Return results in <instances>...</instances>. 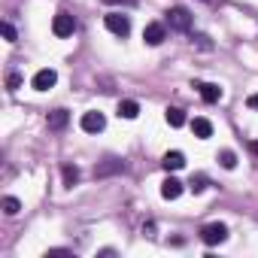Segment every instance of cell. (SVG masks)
Segmentation results:
<instances>
[{
  "label": "cell",
  "mask_w": 258,
  "mask_h": 258,
  "mask_svg": "<svg viewBox=\"0 0 258 258\" xmlns=\"http://www.w3.org/2000/svg\"><path fill=\"white\" fill-rule=\"evenodd\" d=\"M103 25H106V31L115 34V37H127V34H131V19H127L124 13H109V16L103 19Z\"/></svg>",
  "instance_id": "1"
},
{
  "label": "cell",
  "mask_w": 258,
  "mask_h": 258,
  "mask_svg": "<svg viewBox=\"0 0 258 258\" xmlns=\"http://www.w3.org/2000/svg\"><path fill=\"white\" fill-rule=\"evenodd\" d=\"M167 25L173 28V31H191V13L188 10H182V7H173V10H167Z\"/></svg>",
  "instance_id": "2"
},
{
  "label": "cell",
  "mask_w": 258,
  "mask_h": 258,
  "mask_svg": "<svg viewBox=\"0 0 258 258\" xmlns=\"http://www.w3.org/2000/svg\"><path fill=\"white\" fill-rule=\"evenodd\" d=\"M201 240H204L207 246H216V243H225V240H228V228H225L222 222H213V225H204V228H201Z\"/></svg>",
  "instance_id": "3"
},
{
  "label": "cell",
  "mask_w": 258,
  "mask_h": 258,
  "mask_svg": "<svg viewBox=\"0 0 258 258\" xmlns=\"http://www.w3.org/2000/svg\"><path fill=\"white\" fill-rule=\"evenodd\" d=\"M73 31H76V19L70 13H58L55 22H52V34L64 40V37H73Z\"/></svg>",
  "instance_id": "4"
},
{
  "label": "cell",
  "mask_w": 258,
  "mask_h": 258,
  "mask_svg": "<svg viewBox=\"0 0 258 258\" xmlns=\"http://www.w3.org/2000/svg\"><path fill=\"white\" fill-rule=\"evenodd\" d=\"M79 124H82L85 134H100L103 127H106V118H103V112H85Z\"/></svg>",
  "instance_id": "5"
},
{
  "label": "cell",
  "mask_w": 258,
  "mask_h": 258,
  "mask_svg": "<svg viewBox=\"0 0 258 258\" xmlns=\"http://www.w3.org/2000/svg\"><path fill=\"white\" fill-rule=\"evenodd\" d=\"M55 82H58V73H55L52 67H46V70H37V73H34V82H31V85H34L37 91H49V88H55Z\"/></svg>",
  "instance_id": "6"
},
{
  "label": "cell",
  "mask_w": 258,
  "mask_h": 258,
  "mask_svg": "<svg viewBox=\"0 0 258 258\" xmlns=\"http://www.w3.org/2000/svg\"><path fill=\"white\" fill-rule=\"evenodd\" d=\"M164 34H167V31H164L161 22H149L146 31H143V40H146L149 46H161V43H164Z\"/></svg>",
  "instance_id": "7"
},
{
  "label": "cell",
  "mask_w": 258,
  "mask_h": 258,
  "mask_svg": "<svg viewBox=\"0 0 258 258\" xmlns=\"http://www.w3.org/2000/svg\"><path fill=\"white\" fill-rule=\"evenodd\" d=\"M195 88L201 91V97H204L207 103H219V97H222V88H219L216 82H198Z\"/></svg>",
  "instance_id": "8"
},
{
  "label": "cell",
  "mask_w": 258,
  "mask_h": 258,
  "mask_svg": "<svg viewBox=\"0 0 258 258\" xmlns=\"http://www.w3.org/2000/svg\"><path fill=\"white\" fill-rule=\"evenodd\" d=\"M179 195H182V182L173 179V176H167V179L161 182V198H164V201H176Z\"/></svg>",
  "instance_id": "9"
},
{
  "label": "cell",
  "mask_w": 258,
  "mask_h": 258,
  "mask_svg": "<svg viewBox=\"0 0 258 258\" xmlns=\"http://www.w3.org/2000/svg\"><path fill=\"white\" fill-rule=\"evenodd\" d=\"M121 170H124V164L118 158H106L103 164L94 167V176H109V173H121Z\"/></svg>",
  "instance_id": "10"
},
{
  "label": "cell",
  "mask_w": 258,
  "mask_h": 258,
  "mask_svg": "<svg viewBox=\"0 0 258 258\" xmlns=\"http://www.w3.org/2000/svg\"><path fill=\"white\" fill-rule=\"evenodd\" d=\"M49 131H61V127H67V121H70V115H67V109H55V112H49Z\"/></svg>",
  "instance_id": "11"
},
{
  "label": "cell",
  "mask_w": 258,
  "mask_h": 258,
  "mask_svg": "<svg viewBox=\"0 0 258 258\" xmlns=\"http://www.w3.org/2000/svg\"><path fill=\"white\" fill-rule=\"evenodd\" d=\"M191 131H195V137L207 140V137H213V124H210V118H195L191 121Z\"/></svg>",
  "instance_id": "12"
},
{
  "label": "cell",
  "mask_w": 258,
  "mask_h": 258,
  "mask_svg": "<svg viewBox=\"0 0 258 258\" xmlns=\"http://www.w3.org/2000/svg\"><path fill=\"white\" fill-rule=\"evenodd\" d=\"M161 164H164V170H182L185 167V155L182 152H167Z\"/></svg>",
  "instance_id": "13"
},
{
  "label": "cell",
  "mask_w": 258,
  "mask_h": 258,
  "mask_svg": "<svg viewBox=\"0 0 258 258\" xmlns=\"http://www.w3.org/2000/svg\"><path fill=\"white\" fill-rule=\"evenodd\" d=\"M118 115L121 118H137L140 115V103L137 100H121L118 103Z\"/></svg>",
  "instance_id": "14"
},
{
  "label": "cell",
  "mask_w": 258,
  "mask_h": 258,
  "mask_svg": "<svg viewBox=\"0 0 258 258\" xmlns=\"http://www.w3.org/2000/svg\"><path fill=\"white\" fill-rule=\"evenodd\" d=\"M167 124H170V127H182V124H185V112L176 109V106H170V109H167Z\"/></svg>",
  "instance_id": "15"
},
{
  "label": "cell",
  "mask_w": 258,
  "mask_h": 258,
  "mask_svg": "<svg viewBox=\"0 0 258 258\" xmlns=\"http://www.w3.org/2000/svg\"><path fill=\"white\" fill-rule=\"evenodd\" d=\"M219 164H222L225 170H234V167H237V155H234L231 149H225V152H219Z\"/></svg>",
  "instance_id": "16"
},
{
  "label": "cell",
  "mask_w": 258,
  "mask_h": 258,
  "mask_svg": "<svg viewBox=\"0 0 258 258\" xmlns=\"http://www.w3.org/2000/svg\"><path fill=\"white\" fill-rule=\"evenodd\" d=\"M76 179H79V167L64 164V185H76Z\"/></svg>",
  "instance_id": "17"
},
{
  "label": "cell",
  "mask_w": 258,
  "mask_h": 258,
  "mask_svg": "<svg viewBox=\"0 0 258 258\" xmlns=\"http://www.w3.org/2000/svg\"><path fill=\"white\" fill-rule=\"evenodd\" d=\"M19 210H22V201L19 198H4V213L7 216H16Z\"/></svg>",
  "instance_id": "18"
},
{
  "label": "cell",
  "mask_w": 258,
  "mask_h": 258,
  "mask_svg": "<svg viewBox=\"0 0 258 258\" xmlns=\"http://www.w3.org/2000/svg\"><path fill=\"white\" fill-rule=\"evenodd\" d=\"M0 31H4V37H7L10 43H16V40H19V37H16V28H13L10 22H4V25H0Z\"/></svg>",
  "instance_id": "19"
},
{
  "label": "cell",
  "mask_w": 258,
  "mask_h": 258,
  "mask_svg": "<svg viewBox=\"0 0 258 258\" xmlns=\"http://www.w3.org/2000/svg\"><path fill=\"white\" fill-rule=\"evenodd\" d=\"M7 85H10V91H16V88L22 85V76H19V73H10V79H7Z\"/></svg>",
  "instance_id": "20"
},
{
  "label": "cell",
  "mask_w": 258,
  "mask_h": 258,
  "mask_svg": "<svg viewBox=\"0 0 258 258\" xmlns=\"http://www.w3.org/2000/svg\"><path fill=\"white\" fill-rule=\"evenodd\" d=\"M191 188H195V191H204V188H207V176H195V179H191Z\"/></svg>",
  "instance_id": "21"
},
{
  "label": "cell",
  "mask_w": 258,
  "mask_h": 258,
  "mask_svg": "<svg viewBox=\"0 0 258 258\" xmlns=\"http://www.w3.org/2000/svg\"><path fill=\"white\" fill-rule=\"evenodd\" d=\"M246 106H249V109H258V94H249V100H246Z\"/></svg>",
  "instance_id": "22"
},
{
  "label": "cell",
  "mask_w": 258,
  "mask_h": 258,
  "mask_svg": "<svg viewBox=\"0 0 258 258\" xmlns=\"http://www.w3.org/2000/svg\"><path fill=\"white\" fill-rule=\"evenodd\" d=\"M252 152H255V155H258V140H252Z\"/></svg>",
  "instance_id": "23"
},
{
  "label": "cell",
  "mask_w": 258,
  "mask_h": 258,
  "mask_svg": "<svg viewBox=\"0 0 258 258\" xmlns=\"http://www.w3.org/2000/svg\"><path fill=\"white\" fill-rule=\"evenodd\" d=\"M204 4H216V0H204Z\"/></svg>",
  "instance_id": "24"
}]
</instances>
